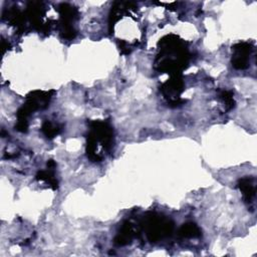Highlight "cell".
I'll list each match as a JSON object with an SVG mask.
<instances>
[{
	"label": "cell",
	"instance_id": "3957f363",
	"mask_svg": "<svg viewBox=\"0 0 257 257\" xmlns=\"http://www.w3.org/2000/svg\"><path fill=\"white\" fill-rule=\"evenodd\" d=\"M55 93L54 89L50 90H32L26 94L24 103L17 109L15 130L20 133H27L29 127V116L37 110H42L48 107L49 102Z\"/></svg>",
	"mask_w": 257,
	"mask_h": 257
},
{
	"label": "cell",
	"instance_id": "277c9868",
	"mask_svg": "<svg viewBox=\"0 0 257 257\" xmlns=\"http://www.w3.org/2000/svg\"><path fill=\"white\" fill-rule=\"evenodd\" d=\"M141 225L148 240L152 243L170 236L174 230V224L169 218L155 212L147 213Z\"/></svg>",
	"mask_w": 257,
	"mask_h": 257
},
{
	"label": "cell",
	"instance_id": "8fae6325",
	"mask_svg": "<svg viewBox=\"0 0 257 257\" xmlns=\"http://www.w3.org/2000/svg\"><path fill=\"white\" fill-rule=\"evenodd\" d=\"M178 235L182 238H198L202 235L200 228L193 222L183 224L178 230Z\"/></svg>",
	"mask_w": 257,
	"mask_h": 257
},
{
	"label": "cell",
	"instance_id": "52a82bcc",
	"mask_svg": "<svg viewBox=\"0 0 257 257\" xmlns=\"http://www.w3.org/2000/svg\"><path fill=\"white\" fill-rule=\"evenodd\" d=\"M253 51V45L250 42L242 41L232 46L231 63L235 69L243 70L249 66L250 55Z\"/></svg>",
	"mask_w": 257,
	"mask_h": 257
},
{
	"label": "cell",
	"instance_id": "7a4b0ae2",
	"mask_svg": "<svg viewBox=\"0 0 257 257\" xmlns=\"http://www.w3.org/2000/svg\"><path fill=\"white\" fill-rule=\"evenodd\" d=\"M86 136V156L92 162H101L114 146L113 128L107 120H90Z\"/></svg>",
	"mask_w": 257,
	"mask_h": 257
},
{
	"label": "cell",
	"instance_id": "9c48e42d",
	"mask_svg": "<svg viewBox=\"0 0 257 257\" xmlns=\"http://www.w3.org/2000/svg\"><path fill=\"white\" fill-rule=\"evenodd\" d=\"M134 237H135L134 225L131 222L125 221L122 224V226L119 229L116 236L114 237L113 242L116 246H124V245L130 244L132 242V240L134 239Z\"/></svg>",
	"mask_w": 257,
	"mask_h": 257
},
{
	"label": "cell",
	"instance_id": "7c38bea8",
	"mask_svg": "<svg viewBox=\"0 0 257 257\" xmlns=\"http://www.w3.org/2000/svg\"><path fill=\"white\" fill-rule=\"evenodd\" d=\"M41 133L46 139H53L61 133V125L57 123H53L50 120H44L41 125Z\"/></svg>",
	"mask_w": 257,
	"mask_h": 257
},
{
	"label": "cell",
	"instance_id": "6da1fadb",
	"mask_svg": "<svg viewBox=\"0 0 257 257\" xmlns=\"http://www.w3.org/2000/svg\"><path fill=\"white\" fill-rule=\"evenodd\" d=\"M159 52L155 59V68L170 75L182 74L187 68L190 53L185 40L176 34H168L158 42Z\"/></svg>",
	"mask_w": 257,
	"mask_h": 257
},
{
	"label": "cell",
	"instance_id": "ba28073f",
	"mask_svg": "<svg viewBox=\"0 0 257 257\" xmlns=\"http://www.w3.org/2000/svg\"><path fill=\"white\" fill-rule=\"evenodd\" d=\"M237 187L243 195L244 202L248 205H251L254 201L256 194V187L254 183V178L252 177H243L238 180Z\"/></svg>",
	"mask_w": 257,
	"mask_h": 257
},
{
	"label": "cell",
	"instance_id": "5b68a950",
	"mask_svg": "<svg viewBox=\"0 0 257 257\" xmlns=\"http://www.w3.org/2000/svg\"><path fill=\"white\" fill-rule=\"evenodd\" d=\"M57 11L59 13L61 36L67 40L74 39L76 36V30L73 23L78 18V9L68 3H61L58 5Z\"/></svg>",
	"mask_w": 257,
	"mask_h": 257
},
{
	"label": "cell",
	"instance_id": "8992f818",
	"mask_svg": "<svg viewBox=\"0 0 257 257\" xmlns=\"http://www.w3.org/2000/svg\"><path fill=\"white\" fill-rule=\"evenodd\" d=\"M185 90V83L182 74L171 75L170 79L160 86V91L168 100L170 106L176 107L183 104L186 100L181 98V94Z\"/></svg>",
	"mask_w": 257,
	"mask_h": 257
},
{
	"label": "cell",
	"instance_id": "30bf717a",
	"mask_svg": "<svg viewBox=\"0 0 257 257\" xmlns=\"http://www.w3.org/2000/svg\"><path fill=\"white\" fill-rule=\"evenodd\" d=\"M54 170L55 168H51V167H47L46 170H41L38 171L35 175V179L37 181H42L45 182L46 184H48V186L52 189V190H57L58 188V181L55 177L54 174Z\"/></svg>",
	"mask_w": 257,
	"mask_h": 257
},
{
	"label": "cell",
	"instance_id": "4fadbf2b",
	"mask_svg": "<svg viewBox=\"0 0 257 257\" xmlns=\"http://www.w3.org/2000/svg\"><path fill=\"white\" fill-rule=\"evenodd\" d=\"M219 97L220 99L224 102L225 104V108L227 110L232 109L235 106V99H234V94L231 90H220L219 92Z\"/></svg>",
	"mask_w": 257,
	"mask_h": 257
}]
</instances>
